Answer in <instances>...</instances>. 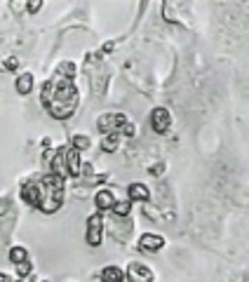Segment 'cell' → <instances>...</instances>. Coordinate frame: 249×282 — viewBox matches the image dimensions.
Here are the masks:
<instances>
[{
	"label": "cell",
	"instance_id": "484cf974",
	"mask_svg": "<svg viewBox=\"0 0 249 282\" xmlns=\"http://www.w3.org/2000/svg\"><path fill=\"white\" fill-rule=\"evenodd\" d=\"M19 282H26V280H19Z\"/></svg>",
	"mask_w": 249,
	"mask_h": 282
},
{
	"label": "cell",
	"instance_id": "5b68a950",
	"mask_svg": "<svg viewBox=\"0 0 249 282\" xmlns=\"http://www.w3.org/2000/svg\"><path fill=\"white\" fill-rule=\"evenodd\" d=\"M151 127H153V132H158V134H165V132L172 127V116H169V110L162 108V106L153 108V113H151Z\"/></svg>",
	"mask_w": 249,
	"mask_h": 282
},
{
	"label": "cell",
	"instance_id": "ba28073f",
	"mask_svg": "<svg viewBox=\"0 0 249 282\" xmlns=\"http://www.w3.org/2000/svg\"><path fill=\"white\" fill-rule=\"evenodd\" d=\"M162 245H165V238L158 233H143L139 238V249L141 252H158Z\"/></svg>",
	"mask_w": 249,
	"mask_h": 282
},
{
	"label": "cell",
	"instance_id": "8fae6325",
	"mask_svg": "<svg viewBox=\"0 0 249 282\" xmlns=\"http://www.w3.org/2000/svg\"><path fill=\"white\" fill-rule=\"evenodd\" d=\"M94 205L99 212H106V209H113L115 205V195L111 191H99L94 195Z\"/></svg>",
	"mask_w": 249,
	"mask_h": 282
},
{
	"label": "cell",
	"instance_id": "30bf717a",
	"mask_svg": "<svg viewBox=\"0 0 249 282\" xmlns=\"http://www.w3.org/2000/svg\"><path fill=\"white\" fill-rule=\"evenodd\" d=\"M127 193H129V202H148L151 200V191L143 184H132L127 188Z\"/></svg>",
	"mask_w": 249,
	"mask_h": 282
},
{
	"label": "cell",
	"instance_id": "ffe728a7",
	"mask_svg": "<svg viewBox=\"0 0 249 282\" xmlns=\"http://www.w3.org/2000/svg\"><path fill=\"white\" fill-rule=\"evenodd\" d=\"M40 7H42V0H31V3H26V10H28L31 14H33V12H38Z\"/></svg>",
	"mask_w": 249,
	"mask_h": 282
},
{
	"label": "cell",
	"instance_id": "7a4b0ae2",
	"mask_svg": "<svg viewBox=\"0 0 249 282\" xmlns=\"http://www.w3.org/2000/svg\"><path fill=\"white\" fill-rule=\"evenodd\" d=\"M40 99L47 113L57 120H68L78 108V90H75L73 80L61 76H54L52 80L42 85Z\"/></svg>",
	"mask_w": 249,
	"mask_h": 282
},
{
	"label": "cell",
	"instance_id": "5bb4252c",
	"mask_svg": "<svg viewBox=\"0 0 249 282\" xmlns=\"http://www.w3.org/2000/svg\"><path fill=\"white\" fill-rule=\"evenodd\" d=\"M118 146H120V134H106L104 141H101V148H104L106 153L118 151Z\"/></svg>",
	"mask_w": 249,
	"mask_h": 282
},
{
	"label": "cell",
	"instance_id": "277c9868",
	"mask_svg": "<svg viewBox=\"0 0 249 282\" xmlns=\"http://www.w3.org/2000/svg\"><path fill=\"white\" fill-rule=\"evenodd\" d=\"M104 240V216L92 214L87 219V245L89 247H99Z\"/></svg>",
	"mask_w": 249,
	"mask_h": 282
},
{
	"label": "cell",
	"instance_id": "44dd1931",
	"mask_svg": "<svg viewBox=\"0 0 249 282\" xmlns=\"http://www.w3.org/2000/svg\"><path fill=\"white\" fill-rule=\"evenodd\" d=\"M17 64H19V62H17L14 57H10V59L5 62V69H7V71H14V69H17Z\"/></svg>",
	"mask_w": 249,
	"mask_h": 282
},
{
	"label": "cell",
	"instance_id": "8992f818",
	"mask_svg": "<svg viewBox=\"0 0 249 282\" xmlns=\"http://www.w3.org/2000/svg\"><path fill=\"white\" fill-rule=\"evenodd\" d=\"M129 282H153V270L148 266H143V263H129L127 273H125Z\"/></svg>",
	"mask_w": 249,
	"mask_h": 282
},
{
	"label": "cell",
	"instance_id": "603a6c76",
	"mask_svg": "<svg viewBox=\"0 0 249 282\" xmlns=\"http://www.w3.org/2000/svg\"><path fill=\"white\" fill-rule=\"evenodd\" d=\"M162 170H165V165H162V162H160V165H153V167H151V174H155V177H158V174H162Z\"/></svg>",
	"mask_w": 249,
	"mask_h": 282
},
{
	"label": "cell",
	"instance_id": "9c48e42d",
	"mask_svg": "<svg viewBox=\"0 0 249 282\" xmlns=\"http://www.w3.org/2000/svg\"><path fill=\"white\" fill-rule=\"evenodd\" d=\"M66 170H68V177H80V172H82L80 151H75V148H66Z\"/></svg>",
	"mask_w": 249,
	"mask_h": 282
},
{
	"label": "cell",
	"instance_id": "7c38bea8",
	"mask_svg": "<svg viewBox=\"0 0 249 282\" xmlns=\"http://www.w3.org/2000/svg\"><path fill=\"white\" fill-rule=\"evenodd\" d=\"M125 280V270L118 266H106L101 270V282H122Z\"/></svg>",
	"mask_w": 249,
	"mask_h": 282
},
{
	"label": "cell",
	"instance_id": "cb8c5ba5",
	"mask_svg": "<svg viewBox=\"0 0 249 282\" xmlns=\"http://www.w3.org/2000/svg\"><path fill=\"white\" fill-rule=\"evenodd\" d=\"M113 47H115L113 42H106V45H104V52H113Z\"/></svg>",
	"mask_w": 249,
	"mask_h": 282
},
{
	"label": "cell",
	"instance_id": "9a60e30c",
	"mask_svg": "<svg viewBox=\"0 0 249 282\" xmlns=\"http://www.w3.org/2000/svg\"><path fill=\"white\" fill-rule=\"evenodd\" d=\"M10 261H12L14 266H19V263L28 261V252L24 247H12V249H10Z\"/></svg>",
	"mask_w": 249,
	"mask_h": 282
},
{
	"label": "cell",
	"instance_id": "52a82bcc",
	"mask_svg": "<svg viewBox=\"0 0 249 282\" xmlns=\"http://www.w3.org/2000/svg\"><path fill=\"white\" fill-rule=\"evenodd\" d=\"M49 172L57 174L59 179H66L68 177V170H66V148H59L54 153V158L49 160Z\"/></svg>",
	"mask_w": 249,
	"mask_h": 282
},
{
	"label": "cell",
	"instance_id": "2e32d148",
	"mask_svg": "<svg viewBox=\"0 0 249 282\" xmlns=\"http://www.w3.org/2000/svg\"><path fill=\"white\" fill-rule=\"evenodd\" d=\"M75 64L73 62H64V64H59V69H57V76H61V78H68V80H73L75 78Z\"/></svg>",
	"mask_w": 249,
	"mask_h": 282
},
{
	"label": "cell",
	"instance_id": "6da1fadb",
	"mask_svg": "<svg viewBox=\"0 0 249 282\" xmlns=\"http://www.w3.org/2000/svg\"><path fill=\"white\" fill-rule=\"evenodd\" d=\"M21 200L38 207L42 214L59 212L64 205V179L47 172L45 177H33L21 186Z\"/></svg>",
	"mask_w": 249,
	"mask_h": 282
},
{
	"label": "cell",
	"instance_id": "e0dca14e",
	"mask_svg": "<svg viewBox=\"0 0 249 282\" xmlns=\"http://www.w3.org/2000/svg\"><path fill=\"white\" fill-rule=\"evenodd\" d=\"M129 209H132V202H129V200H125V202H118V200H115V205H113V214H115V216L127 219V216H129Z\"/></svg>",
	"mask_w": 249,
	"mask_h": 282
},
{
	"label": "cell",
	"instance_id": "ac0fdd59",
	"mask_svg": "<svg viewBox=\"0 0 249 282\" xmlns=\"http://www.w3.org/2000/svg\"><path fill=\"white\" fill-rule=\"evenodd\" d=\"M73 148L75 151H85V148H89V137H85V134H75L73 137Z\"/></svg>",
	"mask_w": 249,
	"mask_h": 282
},
{
	"label": "cell",
	"instance_id": "4fadbf2b",
	"mask_svg": "<svg viewBox=\"0 0 249 282\" xmlns=\"http://www.w3.org/2000/svg\"><path fill=\"white\" fill-rule=\"evenodd\" d=\"M14 85H17V92H19V94H28V92L33 90V76H31V73H21Z\"/></svg>",
	"mask_w": 249,
	"mask_h": 282
},
{
	"label": "cell",
	"instance_id": "7402d4cb",
	"mask_svg": "<svg viewBox=\"0 0 249 282\" xmlns=\"http://www.w3.org/2000/svg\"><path fill=\"white\" fill-rule=\"evenodd\" d=\"M122 134H125V137H132V134H134V125L127 123L125 127H122Z\"/></svg>",
	"mask_w": 249,
	"mask_h": 282
},
{
	"label": "cell",
	"instance_id": "d6986e66",
	"mask_svg": "<svg viewBox=\"0 0 249 282\" xmlns=\"http://www.w3.org/2000/svg\"><path fill=\"white\" fill-rule=\"evenodd\" d=\"M17 273H19L21 277H28V275H31V261L19 263V266H17Z\"/></svg>",
	"mask_w": 249,
	"mask_h": 282
},
{
	"label": "cell",
	"instance_id": "3957f363",
	"mask_svg": "<svg viewBox=\"0 0 249 282\" xmlns=\"http://www.w3.org/2000/svg\"><path fill=\"white\" fill-rule=\"evenodd\" d=\"M127 123L129 120H127L125 113L113 110V113H104V116H99L96 127H99V132H104V134H120L122 137V127H125Z\"/></svg>",
	"mask_w": 249,
	"mask_h": 282
},
{
	"label": "cell",
	"instance_id": "d4e9b609",
	"mask_svg": "<svg viewBox=\"0 0 249 282\" xmlns=\"http://www.w3.org/2000/svg\"><path fill=\"white\" fill-rule=\"evenodd\" d=\"M0 282H7V275H5V273H0Z\"/></svg>",
	"mask_w": 249,
	"mask_h": 282
}]
</instances>
